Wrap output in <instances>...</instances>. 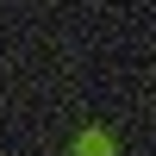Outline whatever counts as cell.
<instances>
[{"mask_svg": "<svg viewBox=\"0 0 156 156\" xmlns=\"http://www.w3.org/2000/svg\"><path fill=\"white\" fill-rule=\"evenodd\" d=\"M81 156H106V137H100V131H87V137H81Z\"/></svg>", "mask_w": 156, "mask_h": 156, "instance_id": "cell-1", "label": "cell"}]
</instances>
